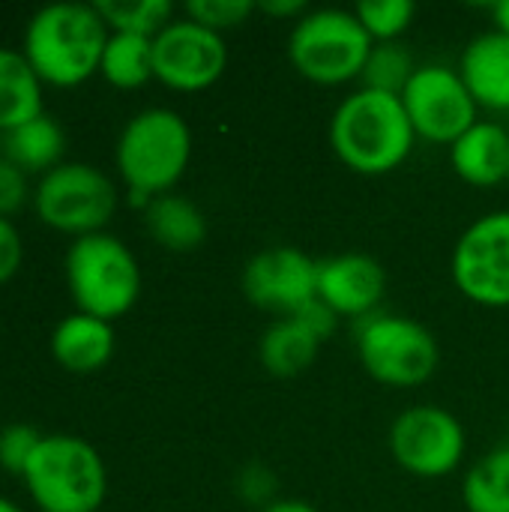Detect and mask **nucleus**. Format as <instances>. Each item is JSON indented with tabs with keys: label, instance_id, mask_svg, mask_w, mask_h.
<instances>
[{
	"label": "nucleus",
	"instance_id": "nucleus-25",
	"mask_svg": "<svg viewBox=\"0 0 509 512\" xmlns=\"http://www.w3.org/2000/svg\"><path fill=\"white\" fill-rule=\"evenodd\" d=\"M414 72H417V63L402 42H375L360 78L366 90L402 96Z\"/></svg>",
	"mask_w": 509,
	"mask_h": 512
},
{
	"label": "nucleus",
	"instance_id": "nucleus-8",
	"mask_svg": "<svg viewBox=\"0 0 509 512\" xmlns=\"http://www.w3.org/2000/svg\"><path fill=\"white\" fill-rule=\"evenodd\" d=\"M33 210L39 222L60 234H99L117 210V186L105 171L87 162H63L33 189Z\"/></svg>",
	"mask_w": 509,
	"mask_h": 512
},
{
	"label": "nucleus",
	"instance_id": "nucleus-10",
	"mask_svg": "<svg viewBox=\"0 0 509 512\" xmlns=\"http://www.w3.org/2000/svg\"><path fill=\"white\" fill-rule=\"evenodd\" d=\"M399 99L414 126V135L432 144L453 147L477 123V102L468 93L459 69L450 66H417Z\"/></svg>",
	"mask_w": 509,
	"mask_h": 512
},
{
	"label": "nucleus",
	"instance_id": "nucleus-30",
	"mask_svg": "<svg viewBox=\"0 0 509 512\" xmlns=\"http://www.w3.org/2000/svg\"><path fill=\"white\" fill-rule=\"evenodd\" d=\"M291 318H297L321 345H324V342L336 333V327H339V315H336L324 300H318V297H315L312 303H306V306H303L297 315H291Z\"/></svg>",
	"mask_w": 509,
	"mask_h": 512
},
{
	"label": "nucleus",
	"instance_id": "nucleus-22",
	"mask_svg": "<svg viewBox=\"0 0 509 512\" xmlns=\"http://www.w3.org/2000/svg\"><path fill=\"white\" fill-rule=\"evenodd\" d=\"M99 75L117 90H138L153 78V39L135 33H111L102 51Z\"/></svg>",
	"mask_w": 509,
	"mask_h": 512
},
{
	"label": "nucleus",
	"instance_id": "nucleus-20",
	"mask_svg": "<svg viewBox=\"0 0 509 512\" xmlns=\"http://www.w3.org/2000/svg\"><path fill=\"white\" fill-rule=\"evenodd\" d=\"M45 114L42 81L30 69L27 57L15 48L0 45V135L21 123Z\"/></svg>",
	"mask_w": 509,
	"mask_h": 512
},
{
	"label": "nucleus",
	"instance_id": "nucleus-11",
	"mask_svg": "<svg viewBox=\"0 0 509 512\" xmlns=\"http://www.w3.org/2000/svg\"><path fill=\"white\" fill-rule=\"evenodd\" d=\"M453 282L480 306H509V210L480 216L453 249Z\"/></svg>",
	"mask_w": 509,
	"mask_h": 512
},
{
	"label": "nucleus",
	"instance_id": "nucleus-15",
	"mask_svg": "<svg viewBox=\"0 0 509 512\" xmlns=\"http://www.w3.org/2000/svg\"><path fill=\"white\" fill-rule=\"evenodd\" d=\"M459 75L477 108L509 111V36L501 30L480 33L468 42Z\"/></svg>",
	"mask_w": 509,
	"mask_h": 512
},
{
	"label": "nucleus",
	"instance_id": "nucleus-13",
	"mask_svg": "<svg viewBox=\"0 0 509 512\" xmlns=\"http://www.w3.org/2000/svg\"><path fill=\"white\" fill-rule=\"evenodd\" d=\"M240 285L252 306L291 318L318 297V264L300 249L273 246L249 258Z\"/></svg>",
	"mask_w": 509,
	"mask_h": 512
},
{
	"label": "nucleus",
	"instance_id": "nucleus-23",
	"mask_svg": "<svg viewBox=\"0 0 509 512\" xmlns=\"http://www.w3.org/2000/svg\"><path fill=\"white\" fill-rule=\"evenodd\" d=\"M468 512H509V444L483 456L462 483Z\"/></svg>",
	"mask_w": 509,
	"mask_h": 512
},
{
	"label": "nucleus",
	"instance_id": "nucleus-21",
	"mask_svg": "<svg viewBox=\"0 0 509 512\" xmlns=\"http://www.w3.org/2000/svg\"><path fill=\"white\" fill-rule=\"evenodd\" d=\"M318 351L321 342L297 318H279L264 330L258 342V360L276 378H294L306 372L315 363Z\"/></svg>",
	"mask_w": 509,
	"mask_h": 512
},
{
	"label": "nucleus",
	"instance_id": "nucleus-33",
	"mask_svg": "<svg viewBox=\"0 0 509 512\" xmlns=\"http://www.w3.org/2000/svg\"><path fill=\"white\" fill-rule=\"evenodd\" d=\"M261 512H318L312 504L306 501H273L267 507H261Z\"/></svg>",
	"mask_w": 509,
	"mask_h": 512
},
{
	"label": "nucleus",
	"instance_id": "nucleus-3",
	"mask_svg": "<svg viewBox=\"0 0 509 512\" xmlns=\"http://www.w3.org/2000/svg\"><path fill=\"white\" fill-rule=\"evenodd\" d=\"M192 159L189 123L171 108H144L120 132L114 162L129 192L168 195Z\"/></svg>",
	"mask_w": 509,
	"mask_h": 512
},
{
	"label": "nucleus",
	"instance_id": "nucleus-26",
	"mask_svg": "<svg viewBox=\"0 0 509 512\" xmlns=\"http://www.w3.org/2000/svg\"><path fill=\"white\" fill-rule=\"evenodd\" d=\"M354 15L372 42H399V36L411 27L417 6L411 0H363L354 6Z\"/></svg>",
	"mask_w": 509,
	"mask_h": 512
},
{
	"label": "nucleus",
	"instance_id": "nucleus-24",
	"mask_svg": "<svg viewBox=\"0 0 509 512\" xmlns=\"http://www.w3.org/2000/svg\"><path fill=\"white\" fill-rule=\"evenodd\" d=\"M93 6L111 33H135L153 39L174 21L171 0H99Z\"/></svg>",
	"mask_w": 509,
	"mask_h": 512
},
{
	"label": "nucleus",
	"instance_id": "nucleus-19",
	"mask_svg": "<svg viewBox=\"0 0 509 512\" xmlns=\"http://www.w3.org/2000/svg\"><path fill=\"white\" fill-rule=\"evenodd\" d=\"M144 225L153 243L168 252H192L207 240L204 213L183 195H159L144 210Z\"/></svg>",
	"mask_w": 509,
	"mask_h": 512
},
{
	"label": "nucleus",
	"instance_id": "nucleus-5",
	"mask_svg": "<svg viewBox=\"0 0 509 512\" xmlns=\"http://www.w3.org/2000/svg\"><path fill=\"white\" fill-rule=\"evenodd\" d=\"M66 285L78 312L117 321L141 297V267L114 234H87L66 252Z\"/></svg>",
	"mask_w": 509,
	"mask_h": 512
},
{
	"label": "nucleus",
	"instance_id": "nucleus-18",
	"mask_svg": "<svg viewBox=\"0 0 509 512\" xmlns=\"http://www.w3.org/2000/svg\"><path fill=\"white\" fill-rule=\"evenodd\" d=\"M66 153V132L60 123L48 114H39L18 129H9L0 135V156L18 165L27 177L39 174L45 177L57 165H63Z\"/></svg>",
	"mask_w": 509,
	"mask_h": 512
},
{
	"label": "nucleus",
	"instance_id": "nucleus-27",
	"mask_svg": "<svg viewBox=\"0 0 509 512\" xmlns=\"http://www.w3.org/2000/svg\"><path fill=\"white\" fill-rule=\"evenodd\" d=\"M252 12H258V3L252 0H189L186 3V18H192L195 24L219 36L249 21Z\"/></svg>",
	"mask_w": 509,
	"mask_h": 512
},
{
	"label": "nucleus",
	"instance_id": "nucleus-28",
	"mask_svg": "<svg viewBox=\"0 0 509 512\" xmlns=\"http://www.w3.org/2000/svg\"><path fill=\"white\" fill-rule=\"evenodd\" d=\"M39 441H42V435L30 423H9V426H3L0 429V468L21 477L24 468L30 465Z\"/></svg>",
	"mask_w": 509,
	"mask_h": 512
},
{
	"label": "nucleus",
	"instance_id": "nucleus-12",
	"mask_svg": "<svg viewBox=\"0 0 509 512\" xmlns=\"http://www.w3.org/2000/svg\"><path fill=\"white\" fill-rule=\"evenodd\" d=\"M228 66L225 39L192 18H174L153 36V78L180 93L213 87Z\"/></svg>",
	"mask_w": 509,
	"mask_h": 512
},
{
	"label": "nucleus",
	"instance_id": "nucleus-1",
	"mask_svg": "<svg viewBox=\"0 0 509 512\" xmlns=\"http://www.w3.org/2000/svg\"><path fill=\"white\" fill-rule=\"evenodd\" d=\"M108 36L93 3H48L27 21L21 54L42 84L78 87L99 72Z\"/></svg>",
	"mask_w": 509,
	"mask_h": 512
},
{
	"label": "nucleus",
	"instance_id": "nucleus-14",
	"mask_svg": "<svg viewBox=\"0 0 509 512\" xmlns=\"http://www.w3.org/2000/svg\"><path fill=\"white\" fill-rule=\"evenodd\" d=\"M387 291L384 267L363 252L333 255L318 261V300H324L339 318H369L378 312Z\"/></svg>",
	"mask_w": 509,
	"mask_h": 512
},
{
	"label": "nucleus",
	"instance_id": "nucleus-34",
	"mask_svg": "<svg viewBox=\"0 0 509 512\" xmlns=\"http://www.w3.org/2000/svg\"><path fill=\"white\" fill-rule=\"evenodd\" d=\"M492 18H495V30L509 36V0H501V3L492 6Z\"/></svg>",
	"mask_w": 509,
	"mask_h": 512
},
{
	"label": "nucleus",
	"instance_id": "nucleus-16",
	"mask_svg": "<svg viewBox=\"0 0 509 512\" xmlns=\"http://www.w3.org/2000/svg\"><path fill=\"white\" fill-rule=\"evenodd\" d=\"M453 171L471 186H498L509 177V132L501 123L477 120L453 147Z\"/></svg>",
	"mask_w": 509,
	"mask_h": 512
},
{
	"label": "nucleus",
	"instance_id": "nucleus-2",
	"mask_svg": "<svg viewBox=\"0 0 509 512\" xmlns=\"http://www.w3.org/2000/svg\"><path fill=\"white\" fill-rule=\"evenodd\" d=\"M414 126L399 96L357 90L339 102L330 120L333 153L357 174L378 177L396 171L414 150Z\"/></svg>",
	"mask_w": 509,
	"mask_h": 512
},
{
	"label": "nucleus",
	"instance_id": "nucleus-17",
	"mask_svg": "<svg viewBox=\"0 0 509 512\" xmlns=\"http://www.w3.org/2000/svg\"><path fill=\"white\" fill-rule=\"evenodd\" d=\"M51 357L78 375L108 366L114 357V327L111 321L75 312L66 315L51 333Z\"/></svg>",
	"mask_w": 509,
	"mask_h": 512
},
{
	"label": "nucleus",
	"instance_id": "nucleus-32",
	"mask_svg": "<svg viewBox=\"0 0 509 512\" xmlns=\"http://www.w3.org/2000/svg\"><path fill=\"white\" fill-rule=\"evenodd\" d=\"M258 9L267 18H297V21L309 12L303 0H267V3H258Z\"/></svg>",
	"mask_w": 509,
	"mask_h": 512
},
{
	"label": "nucleus",
	"instance_id": "nucleus-9",
	"mask_svg": "<svg viewBox=\"0 0 509 512\" xmlns=\"http://www.w3.org/2000/svg\"><path fill=\"white\" fill-rule=\"evenodd\" d=\"M387 441L396 465L423 480L453 474L465 456L462 423L438 405H414L402 411L393 420Z\"/></svg>",
	"mask_w": 509,
	"mask_h": 512
},
{
	"label": "nucleus",
	"instance_id": "nucleus-4",
	"mask_svg": "<svg viewBox=\"0 0 509 512\" xmlns=\"http://www.w3.org/2000/svg\"><path fill=\"white\" fill-rule=\"evenodd\" d=\"M21 480L42 512H99L108 495L99 450L75 435H42Z\"/></svg>",
	"mask_w": 509,
	"mask_h": 512
},
{
	"label": "nucleus",
	"instance_id": "nucleus-7",
	"mask_svg": "<svg viewBox=\"0 0 509 512\" xmlns=\"http://www.w3.org/2000/svg\"><path fill=\"white\" fill-rule=\"evenodd\" d=\"M357 357L378 384L411 390L435 375L441 348L432 330L420 321L375 312L357 327Z\"/></svg>",
	"mask_w": 509,
	"mask_h": 512
},
{
	"label": "nucleus",
	"instance_id": "nucleus-29",
	"mask_svg": "<svg viewBox=\"0 0 509 512\" xmlns=\"http://www.w3.org/2000/svg\"><path fill=\"white\" fill-rule=\"evenodd\" d=\"M27 198H33L27 174L18 165H12L9 159L0 156V216L3 219L15 216L27 204Z\"/></svg>",
	"mask_w": 509,
	"mask_h": 512
},
{
	"label": "nucleus",
	"instance_id": "nucleus-31",
	"mask_svg": "<svg viewBox=\"0 0 509 512\" xmlns=\"http://www.w3.org/2000/svg\"><path fill=\"white\" fill-rule=\"evenodd\" d=\"M21 258H24L21 234H18V228L12 225V219H3V216H0V285H6V282L18 273Z\"/></svg>",
	"mask_w": 509,
	"mask_h": 512
},
{
	"label": "nucleus",
	"instance_id": "nucleus-35",
	"mask_svg": "<svg viewBox=\"0 0 509 512\" xmlns=\"http://www.w3.org/2000/svg\"><path fill=\"white\" fill-rule=\"evenodd\" d=\"M0 512H21V507H18V504H12L9 498H3V495H0Z\"/></svg>",
	"mask_w": 509,
	"mask_h": 512
},
{
	"label": "nucleus",
	"instance_id": "nucleus-6",
	"mask_svg": "<svg viewBox=\"0 0 509 512\" xmlns=\"http://www.w3.org/2000/svg\"><path fill=\"white\" fill-rule=\"evenodd\" d=\"M372 36L348 9H309L288 36L291 66L312 84L336 87L363 75Z\"/></svg>",
	"mask_w": 509,
	"mask_h": 512
}]
</instances>
